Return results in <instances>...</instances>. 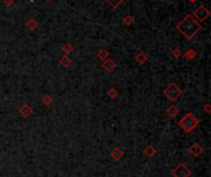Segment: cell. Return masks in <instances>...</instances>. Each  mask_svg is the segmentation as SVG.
Here are the masks:
<instances>
[{"instance_id":"6da1fadb","label":"cell","mask_w":211,"mask_h":177,"mask_svg":"<svg viewBox=\"0 0 211 177\" xmlns=\"http://www.w3.org/2000/svg\"><path fill=\"white\" fill-rule=\"evenodd\" d=\"M176 29L182 33L187 40H191L200 29H201V23L193 16V15H187L182 21L176 25Z\"/></svg>"},{"instance_id":"7a4b0ae2","label":"cell","mask_w":211,"mask_h":177,"mask_svg":"<svg viewBox=\"0 0 211 177\" xmlns=\"http://www.w3.org/2000/svg\"><path fill=\"white\" fill-rule=\"evenodd\" d=\"M199 123H200V121L193 113H187L182 120H179L178 126L182 128L185 133H190V132H193L199 126Z\"/></svg>"},{"instance_id":"3957f363","label":"cell","mask_w":211,"mask_h":177,"mask_svg":"<svg viewBox=\"0 0 211 177\" xmlns=\"http://www.w3.org/2000/svg\"><path fill=\"white\" fill-rule=\"evenodd\" d=\"M163 94H164V96H166L169 101L174 102V101H176V100L180 97V95L183 94V91H182V88L178 87L176 84L170 82V84L164 88V90H163Z\"/></svg>"},{"instance_id":"277c9868","label":"cell","mask_w":211,"mask_h":177,"mask_svg":"<svg viewBox=\"0 0 211 177\" xmlns=\"http://www.w3.org/2000/svg\"><path fill=\"white\" fill-rule=\"evenodd\" d=\"M172 175H173L174 177H190L191 171H190L184 164H180V165H178V166L172 171Z\"/></svg>"},{"instance_id":"5b68a950","label":"cell","mask_w":211,"mask_h":177,"mask_svg":"<svg viewBox=\"0 0 211 177\" xmlns=\"http://www.w3.org/2000/svg\"><path fill=\"white\" fill-rule=\"evenodd\" d=\"M199 22H202V21H205L209 16H210V11L205 8V6H202V5H200V6H198L196 9H195V11H194V15H193Z\"/></svg>"},{"instance_id":"8992f818","label":"cell","mask_w":211,"mask_h":177,"mask_svg":"<svg viewBox=\"0 0 211 177\" xmlns=\"http://www.w3.org/2000/svg\"><path fill=\"white\" fill-rule=\"evenodd\" d=\"M189 151H190V154H191L194 158H198V156H200V155L202 154L204 149H202V146H201L199 143H194V144L189 148Z\"/></svg>"},{"instance_id":"52a82bcc","label":"cell","mask_w":211,"mask_h":177,"mask_svg":"<svg viewBox=\"0 0 211 177\" xmlns=\"http://www.w3.org/2000/svg\"><path fill=\"white\" fill-rule=\"evenodd\" d=\"M110 156L112 158L114 161H120L121 158L124 156V151H122L121 148H115V149L110 153Z\"/></svg>"},{"instance_id":"ba28073f","label":"cell","mask_w":211,"mask_h":177,"mask_svg":"<svg viewBox=\"0 0 211 177\" xmlns=\"http://www.w3.org/2000/svg\"><path fill=\"white\" fill-rule=\"evenodd\" d=\"M19 113H20L24 118H28L32 114V108L30 107L28 105H22V106L20 107V109H19Z\"/></svg>"},{"instance_id":"9c48e42d","label":"cell","mask_w":211,"mask_h":177,"mask_svg":"<svg viewBox=\"0 0 211 177\" xmlns=\"http://www.w3.org/2000/svg\"><path fill=\"white\" fill-rule=\"evenodd\" d=\"M103 68L106 70V71H112L115 68H116V63L112 61V59H105L104 63H103Z\"/></svg>"},{"instance_id":"30bf717a","label":"cell","mask_w":211,"mask_h":177,"mask_svg":"<svg viewBox=\"0 0 211 177\" xmlns=\"http://www.w3.org/2000/svg\"><path fill=\"white\" fill-rule=\"evenodd\" d=\"M167 114L170 117V118H175L178 114H179V108L175 106V105H172L167 108Z\"/></svg>"},{"instance_id":"8fae6325","label":"cell","mask_w":211,"mask_h":177,"mask_svg":"<svg viewBox=\"0 0 211 177\" xmlns=\"http://www.w3.org/2000/svg\"><path fill=\"white\" fill-rule=\"evenodd\" d=\"M143 154H144L146 156H148V158H152L153 155H156V154H157V150H156V148H155V146H152V145H148V146L146 148V149H144Z\"/></svg>"},{"instance_id":"7c38bea8","label":"cell","mask_w":211,"mask_h":177,"mask_svg":"<svg viewBox=\"0 0 211 177\" xmlns=\"http://www.w3.org/2000/svg\"><path fill=\"white\" fill-rule=\"evenodd\" d=\"M147 59H148V57H147V54L143 53V52H138V54L136 55V62H137L138 64H144V63L147 62Z\"/></svg>"},{"instance_id":"4fadbf2b","label":"cell","mask_w":211,"mask_h":177,"mask_svg":"<svg viewBox=\"0 0 211 177\" xmlns=\"http://www.w3.org/2000/svg\"><path fill=\"white\" fill-rule=\"evenodd\" d=\"M26 27L30 29V31H35V29L38 27V23L35 19H30L27 22H26Z\"/></svg>"},{"instance_id":"5bb4252c","label":"cell","mask_w":211,"mask_h":177,"mask_svg":"<svg viewBox=\"0 0 211 177\" xmlns=\"http://www.w3.org/2000/svg\"><path fill=\"white\" fill-rule=\"evenodd\" d=\"M59 64H61L62 67H64V68H67V67H69L71 64H72V59L68 57V55H63L61 59H59Z\"/></svg>"},{"instance_id":"9a60e30c","label":"cell","mask_w":211,"mask_h":177,"mask_svg":"<svg viewBox=\"0 0 211 177\" xmlns=\"http://www.w3.org/2000/svg\"><path fill=\"white\" fill-rule=\"evenodd\" d=\"M109 55H110V53H109V50L105 49V48H101V49H99V52H98V58L101 59V61L109 59Z\"/></svg>"},{"instance_id":"2e32d148","label":"cell","mask_w":211,"mask_h":177,"mask_svg":"<svg viewBox=\"0 0 211 177\" xmlns=\"http://www.w3.org/2000/svg\"><path fill=\"white\" fill-rule=\"evenodd\" d=\"M52 102H53V99H52L49 95H45V96L42 97V103H43L45 106H51Z\"/></svg>"},{"instance_id":"e0dca14e","label":"cell","mask_w":211,"mask_h":177,"mask_svg":"<svg viewBox=\"0 0 211 177\" xmlns=\"http://www.w3.org/2000/svg\"><path fill=\"white\" fill-rule=\"evenodd\" d=\"M106 2L112 6V8H118L120 5H121L125 0H106Z\"/></svg>"},{"instance_id":"ac0fdd59","label":"cell","mask_w":211,"mask_h":177,"mask_svg":"<svg viewBox=\"0 0 211 177\" xmlns=\"http://www.w3.org/2000/svg\"><path fill=\"white\" fill-rule=\"evenodd\" d=\"M63 53L66 54V55H68L69 53H72L73 52V47H72V44H69V43H64V46H63Z\"/></svg>"},{"instance_id":"d6986e66","label":"cell","mask_w":211,"mask_h":177,"mask_svg":"<svg viewBox=\"0 0 211 177\" xmlns=\"http://www.w3.org/2000/svg\"><path fill=\"white\" fill-rule=\"evenodd\" d=\"M117 95H118V92H117L116 88H114V87L109 88V91H107V96H109L110 99H115Z\"/></svg>"},{"instance_id":"ffe728a7","label":"cell","mask_w":211,"mask_h":177,"mask_svg":"<svg viewBox=\"0 0 211 177\" xmlns=\"http://www.w3.org/2000/svg\"><path fill=\"white\" fill-rule=\"evenodd\" d=\"M185 58L187 59H189V61H190V59H193V58H195V55H196V52L195 50H193V49H189V50H187L185 52Z\"/></svg>"},{"instance_id":"44dd1931","label":"cell","mask_w":211,"mask_h":177,"mask_svg":"<svg viewBox=\"0 0 211 177\" xmlns=\"http://www.w3.org/2000/svg\"><path fill=\"white\" fill-rule=\"evenodd\" d=\"M124 23H125L126 26H130L131 23H133V17H132L131 15H127V16L124 19Z\"/></svg>"},{"instance_id":"7402d4cb","label":"cell","mask_w":211,"mask_h":177,"mask_svg":"<svg viewBox=\"0 0 211 177\" xmlns=\"http://www.w3.org/2000/svg\"><path fill=\"white\" fill-rule=\"evenodd\" d=\"M172 54H173V57H175V58H179L180 55H182V50H180L179 48H174V49H173V53H172Z\"/></svg>"},{"instance_id":"603a6c76","label":"cell","mask_w":211,"mask_h":177,"mask_svg":"<svg viewBox=\"0 0 211 177\" xmlns=\"http://www.w3.org/2000/svg\"><path fill=\"white\" fill-rule=\"evenodd\" d=\"M204 109H205V112H206L207 114H210V103H206L205 107H204Z\"/></svg>"},{"instance_id":"cb8c5ba5","label":"cell","mask_w":211,"mask_h":177,"mask_svg":"<svg viewBox=\"0 0 211 177\" xmlns=\"http://www.w3.org/2000/svg\"><path fill=\"white\" fill-rule=\"evenodd\" d=\"M4 3H5V5H8V6H11L14 2H13V0H5V2H4Z\"/></svg>"},{"instance_id":"d4e9b609","label":"cell","mask_w":211,"mask_h":177,"mask_svg":"<svg viewBox=\"0 0 211 177\" xmlns=\"http://www.w3.org/2000/svg\"><path fill=\"white\" fill-rule=\"evenodd\" d=\"M188 2H190V3H195L196 0H188Z\"/></svg>"},{"instance_id":"484cf974","label":"cell","mask_w":211,"mask_h":177,"mask_svg":"<svg viewBox=\"0 0 211 177\" xmlns=\"http://www.w3.org/2000/svg\"><path fill=\"white\" fill-rule=\"evenodd\" d=\"M30 2H34V0H30Z\"/></svg>"},{"instance_id":"4316f807","label":"cell","mask_w":211,"mask_h":177,"mask_svg":"<svg viewBox=\"0 0 211 177\" xmlns=\"http://www.w3.org/2000/svg\"><path fill=\"white\" fill-rule=\"evenodd\" d=\"M47 2H51V0H47Z\"/></svg>"}]
</instances>
